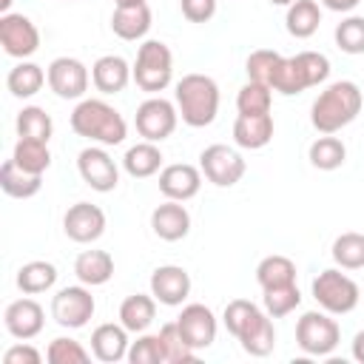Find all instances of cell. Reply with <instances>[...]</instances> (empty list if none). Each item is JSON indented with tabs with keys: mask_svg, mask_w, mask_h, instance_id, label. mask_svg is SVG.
Instances as JSON below:
<instances>
[{
	"mask_svg": "<svg viewBox=\"0 0 364 364\" xmlns=\"http://www.w3.org/2000/svg\"><path fill=\"white\" fill-rule=\"evenodd\" d=\"M273 6H290V3H296V0H270Z\"/></svg>",
	"mask_w": 364,
	"mask_h": 364,
	"instance_id": "f907efd6",
	"label": "cell"
},
{
	"mask_svg": "<svg viewBox=\"0 0 364 364\" xmlns=\"http://www.w3.org/2000/svg\"><path fill=\"white\" fill-rule=\"evenodd\" d=\"M176 111L185 125L205 128L219 114V85L208 74H185L176 82Z\"/></svg>",
	"mask_w": 364,
	"mask_h": 364,
	"instance_id": "277c9868",
	"label": "cell"
},
{
	"mask_svg": "<svg viewBox=\"0 0 364 364\" xmlns=\"http://www.w3.org/2000/svg\"><path fill=\"white\" fill-rule=\"evenodd\" d=\"M179 9L185 20L191 23H208L216 14V0H179Z\"/></svg>",
	"mask_w": 364,
	"mask_h": 364,
	"instance_id": "f6af8a7d",
	"label": "cell"
},
{
	"mask_svg": "<svg viewBox=\"0 0 364 364\" xmlns=\"http://www.w3.org/2000/svg\"><path fill=\"white\" fill-rule=\"evenodd\" d=\"M0 46L14 60H28L40 48V31L26 14H0Z\"/></svg>",
	"mask_w": 364,
	"mask_h": 364,
	"instance_id": "7c38bea8",
	"label": "cell"
},
{
	"mask_svg": "<svg viewBox=\"0 0 364 364\" xmlns=\"http://www.w3.org/2000/svg\"><path fill=\"white\" fill-rule=\"evenodd\" d=\"M262 293H264L262 304H264L270 318H284L301 304L299 284H282V287H270V290H262Z\"/></svg>",
	"mask_w": 364,
	"mask_h": 364,
	"instance_id": "8d00e7d4",
	"label": "cell"
},
{
	"mask_svg": "<svg viewBox=\"0 0 364 364\" xmlns=\"http://www.w3.org/2000/svg\"><path fill=\"white\" fill-rule=\"evenodd\" d=\"M313 299L321 310H327L330 316H344V313H353L358 307V299H361V290L358 284L341 273L338 267H327L321 270L316 279H313Z\"/></svg>",
	"mask_w": 364,
	"mask_h": 364,
	"instance_id": "8992f818",
	"label": "cell"
},
{
	"mask_svg": "<svg viewBox=\"0 0 364 364\" xmlns=\"http://www.w3.org/2000/svg\"><path fill=\"white\" fill-rule=\"evenodd\" d=\"M128 347H131V341H128V330L122 324L105 321L91 333V353H94V358H100L105 364H117V361L128 358Z\"/></svg>",
	"mask_w": 364,
	"mask_h": 364,
	"instance_id": "7402d4cb",
	"label": "cell"
},
{
	"mask_svg": "<svg viewBox=\"0 0 364 364\" xmlns=\"http://www.w3.org/2000/svg\"><path fill=\"white\" fill-rule=\"evenodd\" d=\"M236 108H239V114H270V108H273V88L247 80L239 88V94H236Z\"/></svg>",
	"mask_w": 364,
	"mask_h": 364,
	"instance_id": "f35d334b",
	"label": "cell"
},
{
	"mask_svg": "<svg viewBox=\"0 0 364 364\" xmlns=\"http://www.w3.org/2000/svg\"><path fill=\"white\" fill-rule=\"evenodd\" d=\"M63 3H71V0H63Z\"/></svg>",
	"mask_w": 364,
	"mask_h": 364,
	"instance_id": "f5cc1de1",
	"label": "cell"
},
{
	"mask_svg": "<svg viewBox=\"0 0 364 364\" xmlns=\"http://www.w3.org/2000/svg\"><path fill=\"white\" fill-rule=\"evenodd\" d=\"M122 3H142V0H114V6H122Z\"/></svg>",
	"mask_w": 364,
	"mask_h": 364,
	"instance_id": "816d5d0a",
	"label": "cell"
},
{
	"mask_svg": "<svg viewBox=\"0 0 364 364\" xmlns=\"http://www.w3.org/2000/svg\"><path fill=\"white\" fill-rule=\"evenodd\" d=\"M51 134H54V122H51V117L46 114V108H40V105H26V108L17 114V136L48 142Z\"/></svg>",
	"mask_w": 364,
	"mask_h": 364,
	"instance_id": "e575fe53",
	"label": "cell"
},
{
	"mask_svg": "<svg viewBox=\"0 0 364 364\" xmlns=\"http://www.w3.org/2000/svg\"><path fill=\"white\" fill-rule=\"evenodd\" d=\"M46 82H48V74L43 71V65L28 63V60H20V63L9 71V77H6V88H9L14 97H20V100L34 97Z\"/></svg>",
	"mask_w": 364,
	"mask_h": 364,
	"instance_id": "f1b7e54d",
	"label": "cell"
},
{
	"mask_svg": "<svg viewBox=\"0 0 364 364\" xmlns=\"http://www.w3.org/2000/svg\"><path fill=\"white\" fill-rule=\"evenodd\" d=\"M282 54L279 51H270V48H256L247 63H245V71H247V80L253 82H262L267 88H273V80H276V71L282 65Z\"/></svg>",
	"mask_w": 364,
	"mask_h": 364,
	"instance_id": "d590c367",
	"label": "cell"
},
{
	"mask_svg": "<svg viewBox=\"0 0 364 364\" xmlns=\"http://www.w3.org/2000/svg\"><path fill=\"white\" fill-rule=\"evenodd\" d=\"M307 88H310V82H307V77H304V68H301L299 57H296V54H293V57H284L282 65H279V71H276L273 91H279V94H284V97H293V94H301V91H307Z\"/></svg>",
	"mask_w": 364,
	"mask_h": 364,
	"instance_id": "74e56055",
	"label": "cell"
},
{
	"mask_svg": "<svg viewBox=\"0 0 364 364\" xmlns=\"http://www.w3.org/2000/svg\"><path fill=\"white\" fill-rule=\"evenodd\" d=\"M176 122H179V111L171 100L165 97H156L151 94L145 102H139L136 108V117H134V125H136V134L148 142H162L168 139L173 131H176Z\"/></svg>",
	"mask_w": 364,
	"mask_h": 364,
	"instance_id": "9c48e42d",
	"label": "cell"
},
{
	"mask_svg": "<svg viewBox=\"0 0 364 364\" xmlns=\"http://www.w3.org/2000/svg\"><path fill=\"white\" fill-rule=\"evenodd\" d=\"M199 171L216 188H233L245 176L247 162L242 159V154L236 148H228V145L216 142V145H208L199 154Z\"/></svg>",
	"mask_w": 364,
	"mask_h": 364,
	"instance_id": "30bf717a",
	"label": "cell"
},
{
	"mask_svg": "<svg viewBox=\"0 0 364 364\" xmlns=\"http://www.w3.org/2000/svg\"><path fill=\"white\" fill-rule=\"evenodd\" d=\"M46 74H48V88L60 100H82L85 91H88V82H91L88 68L77 57H57V60H51Z\"/></svg>",
	"mask_w": 364,
	"mask_h": 364,
	"instance_id": "4fadbf2b",
	"label": "cell"
},
{
	"mask_svg": "<svg viewBox=\"0 0 364 364\" xmlns=\"http://www.w3.org/2000/svg\"><path fill=\"white\" fill-rule=\"evenodd\" d=\"M151 230L162 239V242H179L191 233V213L182 202L168 199L162 205L154 208L151 213Z\"/></svg>",
	"mask_w": 364,
	"mask_h": 364,
	"instance_id": "d6986e66",
	"label": "cell"
},
{
	"mask_svg": "<svg viewBox=\"0 0 364 364\" xmlns=\"http://www.w3.org/2000/svg\"><path fill=\"white\" fill-rule=\"evenodd\" d=\"M40 361H43L40 350H34L26 341H20V344H14L3 353V364H40Z\"/></svg>",
	"mask_w": 364,
	"mask_h": 364,
	"instance_id": "bcb514c9",
	"label": "cell"
},
{
	"mask_svg": "<svg viewBox=\"0 0 364 364\" xmlns=\"http://www.w3.org/2000/svg\"><path fill=\"white\" fill-rule=\"evenodd\" d=\"M162 151L156 148V142H148V139H142V142H136V145H131L128 151H125V156H122V168H125V173L128 176H134V179H148V176H154L159 168H162Z\"/></svg>",
	"mask_w": 364,
	"mask_h": 364,
	"instance_id": "4316f807",
	"label": "cell"
},
{
	"mask_svg": "<svg viewBox=\"0 0 364 364\" xmlns=\"http://www.w3.org/2000/svg\"><path fill=\"white\" fill-rule=\"evenodd\" d=\"M341 341V327L327 310H307L296 321V344L307 355H330Z\"/></svg>",
	"mask_w": 364,
	"mask_h": 364,
	"instance_id": "52a82bcc",
	"label": "cell"
},
{
	"mask_svg": "<svg viewBox=\"0 0 364 364\" xmlns=\"http://www.w3.org/2000/svg\"><path fill=\"white\" fill-rule=\"evenodd\" d=\"M9 6H11V0H0V11L3 14H9Z\"/></svg>",
	"mask_w": 364,
	"mask_h": 364,
	"instance_id": "681fc988",
	"label": "cell"
},
{
	"mask_svg": "<svg viewBox=\"0 0 364 364\" xmlns=\"http://www.w3.org/2000/svg\"><path fill=\"white\" fill-rule=\"evenodd\" d=\"M128 361L131 364H159V361H165V350H162L159 333L156 336L139 333V338L131 341V347H128Z\"/></svg>",
	"mask_w": 364,
	"mask_h": 364,
	"instance_id": "7bdbcfd3",
	"label": "cell"
},
{
	"mask_svg": "<svg viewBox=\"0 0 364 364\" xmlns=\"http://www.w3.org/2000/svg\"><path fill=\"white\" fill-rule=\"evenodd\" d=\"M0 188H3V193L11 196V199H31L34 193H40L43 176L23 171L14 159H6V162L0 165Z\"/></svg>",
	"mask_w": 364,
	"mask_h": 364,
	"instance_id": "cb8c5ba5",
	"label": "cell"
},
{
	"mask_svg": "<svg viewBox=\"0 0 364 364\" xmlns=\"http://www.w3.org/2000/svg\"><path fill=\"white\" fill-rule=\"evenodd\" d=\"M336 46L344 54H364V17L350 14L336 26Z\"/></svg>",
	"mask_w": 364,
	"mask_h": 364,
	"instance_id": "60d3db41",
	"label": "cell"
},
{
	"mask_svg": "<svg viewBox=\"0 0 364 364\" xmlns=\"http://www.w3.org/2000/svg\"><path fill=\"white\" fill-rule=\"evenodd\" d=\"M3 324H6L9 336H14L20 341H28V338L40 336V330L46 324V313H43L40 301H34V299L26 296V299H17V301H11L6 307Z\"/></svg>",
	"mask_w": 364,
	"mask_h": 364,
	"instance_id": "ac0fdd59",
	"label": "cell"
},
{
	"mask_svg": "<svg viewBox=\"0 0 364 364\" xmlns=\"http://www.w3.org/2000/svg\"><path fill=\"white\" fill-rule=\"evenodd\" d=\"M222 321L228 327V333L242 344V350L247 355L264 358L273 353L276 347V327L273 318L267 316V310H262L259 304H253L250 299H233L225 304Z\"/></svg>",
	"mask_w": 364,
	"mask_h": 364,
	"instance_id": "6da1fadb",
	"label": "cell"
},
{
	"mask_svg": "<svg viewBox=\"0 0 364 364\" xmlns=\"http://www.w3.org/2000/svg\"><path fill=\"white\" fill-rule=\"evenodd\" d=\"M63 230L71 242L77 245H91L105 233V213L100 205L91 202H77L65 210L63 216Z\"/></svg>",
	"mask_w": 364,
	"mask_h": 364,
	"instance_id": "9a60e30c",
	"label": "cell"
},
{
	"mask_svg": "<svg viewBox=\"0 0 364 364\" xmlns=\"http://www.w3.org/2000/svg\"><path fill=\"white\" fill-rule=\"evenodd\" d=\"M176 327H179L182 338H185L196 353H199V350H208V347L216 341V330H219L213 310H210L208 304H199V301L182 307V313L176 316Z\"/></svg>",
	"mask_w": 364,
	"mask_h": 364,
	"instance_id": "5bb4252c",
	"label": "cell"
},
{
	"mask_svg": "<svg viewBox=\"0 0 364 364\" xmlns=\"http://www.w3.org/2000/svg\"><path fill=\"white\" fill-rule=\"evenodd\" d=\"M199 188H202V171L196 165L173 162V165H165L159 171V191L165 199L188 202L199 193Z\"/></svg>",
	"mask_w": 364,
	"mask_h": 364,
	"instance_id": "e0dca14e",
	"label": "cell"
},
{
	"mask_svg": "<svg viewBox=\"0 0 364 364\" xmlns=\"http://www.w3.org/2000/svg\"><path fill=\"white\" fill-rule=\"evenodd\" d=\"M256 282H259L262 290L282 287V284H296V262L287 259V256H282V253L264 256L256 264Z\"/></svg>",
	"mask_w": 364,
	"mask_h": 364,
	"instance_id": "f546056e",
	"label": "cell"
},
{
	"mask_svg": "<svg viewBox=\"0 0 364 364\" xmlns=\"http://www.w3.org/2000/svg\"><path fill=\"white\" fill-rule=\"evenodd\" d=\"M46 358H48L51 364H85V361L91 358V353H88L80 341L60 336V338H54V341L48 344Z\"/></svg>",
	"mask_w": 364,
	"mask_h": 364,
	"instance_id": "b9f144b4",
	"label": "cell"
},
{
	"mask_svg": "<svg viewBox=\"0 0 364 364\" xmlns=\"http://www.w3.org/2000/svg\"><path fill=\"white\" fill-rule=\"evenodd\" d=\"M77 171L82 182L97 193H111L119 185V168L105 145H91L77 154Z\"/></svg>",
	"mask_w": 364,
	"mask_h": 364,
	"instance_id": "8fae6325",
	"label": "cell"
},
{
	"mask_svg": "<svg viewBox=\"0 0 364 364\" xmlns=\"http://www.w3.org/2000/svg\"><path fill=\"white\" fill-rule=\"evenodd\" d=\"M330 253L341 270H361L364 267V233L347 230V233L336 236Z\"/></svg>",
	"mask_w": 364,
	"mask_h": 364,
	"instance_id": "836d02e7",
	"label": "cell"
},
{
	"mask_svg": "<svg viewBox=\"0 0 364 364\" xmlns=\"http://www.w3.org/2000/svg\"><path fill=\"white\" fill-rule=\"evenodd\" d=\"M273 114H239L233 122V142L247 151H259L273 139Z\"/></svg>",
	"mask_w": 364,
	"mask_h": 364,
	"instance_id": "603a6c76",
	"label": "cell"
},
{
	"mask_svg": "<svg viewBox=\"0 0 364 364\" xmlns=\"http://www.w3.org/2000/svg\"><path fill=\"white\" fill-rule=\"evenodd\" d=\"M74 273L82 284L100 287L114 276V256L108 250H82L74 259Z\"/></svg>",
	"mask_w": 364,
	"mask_h": 364,
	"instance_id": "d4e9b609",
	"label": "cell"
},
{
	"mask_svg": "<svg viewBox=\"0 0 364 364\" xmlns=\"http://www.w3.org/2000/svg\"><path fill=\"white\" fill-rule=\"evenodd\" d=\"M131 80H134V71L119 54H102L91 65V82L100 94H119Z\"/></svg>",
	"mask_w": 364,
	"mask_h": 364,
	"instance_id": "44dd1931",
	"label": "cell"
},
{
	"mask_svg": "<svg viewBox=\"0 0 364 364\" xmlns=\"http://www.w3.org/2000/svg\"><path fill=\"white\" fill-rule=\"evenodd\" d=\"M131 71H134V82L145 94H159L173 80V54L162 40H145L136 48V60Z\"/></svg>",
	"mask_w": 364,
	"mask_h": 364,
	"instance_id": "5b68a950",
	"label": "cell"
},
{
	"mask_svg": "<svg viewBox=\"0 0 364 364\" xmlns=\"http://www.w3.org/2000/svg\"><path fill=\"white\" fill-rule=\"evenodd\" d=\"M94 310H97V301H94L91 290H88V284H82V282L60 287L51 296V318L60 327L80 330L94 318Z\"/></svg>",
	"mask_w": 364,
	"mask_h": 364,
	"instance_id": "ba28073f",
	"label": "cell"
},
{
	"mask_svg": "<svg viewBox=\"0 0 364 364\" xmlns=\"http://www.w3.org/2000/svg\"><path fill=\"white\" fill-rule=\"evenodd\" d=\"M159 338H162V350H165V361L168 364H188L196 358V350L182 338L176 321H168L159 327Z\"/></svg>",
	"mask_w": 364,
	"mask_h": 364,
	"instance_id": "ab89813d",
	"label": "cell"
},
{
	"mask_svg": "<svg viewBox=\"0 0 364 364\" xmlns=\"http://www.w3.org/2000/svg\"><path fill=\"white\" fill-rule=\"evenodd\" d=\"M151 296L159 304L179 307L191 296V276L179 264H159L151 273Z\"/></svg>",
	"mask_w": 364,
	"mask_h": 364,
	"instance_id": "2e32d148",
	"label": "cell"
},
{
	"mask_svg": "<svg viewBox=\"0 0 364 364\" xmlns=\"http://www.w3.org/2000/svg\"><path fill=\"white\" fill-rule=\"evenodd\" d=\"M307 156H310V165H313V168H318V171H336V168H341L344 159H347V145H344L338 136H333V134H321V136L310 145Z\"/></svg>",
	"mask_w": 364,
	"mask_h": 364,
	"instance_id": "1f68e13d",
	"label": "cell"
},
{
	"mask_svg": "<svg viewBox=\"0 0 364 364\" xmlns=\"http://www.w3.org/2000/svg\"><path fill=\"white\" fill-rule=\"evenodd\" d=\"M316 3L324 6V9H330V11H341L344 14V11H353L361 0H316Z\"/></svg>",
	"mask_w": 364,
	"mask_h": 364,
	"instance_id": "7dc6e473",
	"label": "cell"
},
{
	"mask_svg": "<svg viewBox=\"0 0 364 364\" xmlns=\"http://www.w3.org/2000/svg\"><path fill=\"white\" fill-rule=\"evenodd\" d=\"M350 350H353V358L364 364V330H358V333L353 336V347H350Z\"/></svg>",
	"mask_w": 364,
	"mask_h": 364,
	"instance_id": "c3c4849f",
	"label": "cell"
},
{
	"mask_svg": "<svg viewBox=\"0 0 364 364\" xmlns=\"http://www.w3.org/2000/svg\"><path fill=\"white\" fill-rule=\"evenodd\" d=\"M57 267L51 262H43V259H34V262H26L20 270H17V287L26 293V296H37V293H46L57 284Z\"/></svg>",
	"mask_w": 364,
	"mask_h": 364,
	"instance_id": "4dcf8cb0",
	"label": "cell"
},
{
	"mask_svg": "<svg viewBox=\"0 0 364 364\" xmlns=\"http://www.w3.org/2000/svg\"><path fill=\"white\" fill-rule=\"evenodd\" d=\"M111 31H114L119 40H128V43L142 40V37L151 31V6H148V0L114 6Z\"/></svg>",
	"mask_w": 364,
	"mask_h": 364,
	"instance_id": "ffe728a7",
	"label": "cell"
},
{
	"mask_svg": "<svg viewBox=\"0 0 364 364\" xmlns=\"http://www.w3.org/2000/svg\"><path fill=\"white\" fill-rule=\"evenodd\" d=\"M296 57H299V63L304 68V77H307L310 88L327 82V77H330V60L321 51H299Z\"/></svg>",
	"mask_w": 364,
	"mask_h": 364,
	"instance_id": "ee69618b",
	"label": "cell"
},
{
	"mask_svg": "<svg viewBox=\"0 0 364 364\" xmlns=\"http://www.w3.org/2000/svg\"><path fill=\"white\" fill-rule=\"evenodd\" d=\"M361 105H364L361 88L353 80H336L313 100L310 122L318 134H336L361 114Z\"/></svg>",
	"mask_w": 364,
	"mask_h": 364,
	"instance_id": "7a4b0ae2",
	"label": "cell"
},
{
	"mask_svg": "<svg viewBox=\"0 0 364 364\" xmlns=\"http://www.w3.org/2000/svg\"><path fill=\"white\" fill-rule=\"evenodd\" d=\"M71 131L77 136H85L97 145H119L128 136V125L122 119V114L108 105L105 100H94V97H82L77 102V108L71 111Z\"/></svg>",
	"mask_w": 364,
	"mask_h": 364,
	"instance_id": "3957f363",
	"label": "cell"
},
{
	"mask_svg": "<svg viewBox=\"0 0 364 364\" xmlns=\"http://www.w3.org/2000/svg\"><path fill=\"white\" fill-rule=\"evenodd\" d=\"M284 26H287V34L296 37V40H307L318 31L321 26V9L316 0H296L287 6V14H284Z\"/></svg>",
	"mask_w": 364,
	"mask_h": 364,
	"instance_id": "83f0119b",
	"label": "cell"
},
{
	"mask_svg": "<svg viewBox=\"0 0 364 364\" xmlns=\"http://www.w3.org/2000/svg\"><path fill=\"white\" fill-rule=\"evenodd\" d=\"M156 318V299L145 293H134L119 304V324L128 333H145Z\"/></svg>",
	"mask_w": 364,
	"mask_h": 364,
	"instance_id": "484cf974",
	"label": "cell"
},
{
	"mask_svg": "<svg viewBox=\"0 0 364 364\" xmlns=\"http://www.w3.org/2000/svg\"><path fill=\"white\" fill-rule=\"evenodd\" d=\"M11 159H14L23 171H28V173H40V176H43V173L48 171V165H51V151H48V142L20 136L17 145H14Z\"/></svg>",
	"mask_w": 364,
	"mask_h": 364,
	"instance_id": "d6a6232c",
	"label": "cell"
}]
</instances>
